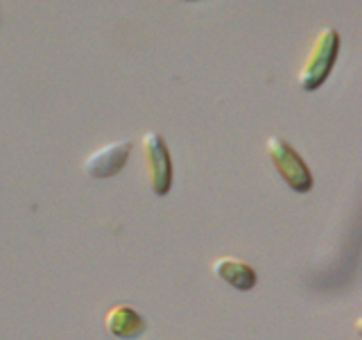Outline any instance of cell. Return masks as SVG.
<instances>
[{"label":"cell","mask_w":362,"mask_h":340,"mask_svg":"<svg viewBox=\"0 0 362 340\" xmlns=\"http://www.w3.org/2000/svg\"><path fill=\"white\" fill-rule=\"evenodd\" d=\"M337 52H339V32L335 28H322L299 71V84L303 91H317L326 82L335 66Z\"/></svg>","instance_id":"obj_1"},{"label":"cell","mask_w":362,"mask_h":340,"mask_svg":"<svg viewBox=\"0 0 362 340\" xmlns=\"http://www.w3.org/2000/svg\"><path fill=\"white\" fill-rule=\"evenodd\" d=\"M267 154L272 159V164L276 166L279 175L283 181L297 193H308L313 188V173L308 164L303 162L301 154L294 150V147L281 139V136H269L267 139Z\"/></svg>","instance_id":"obj_2"},{"label":"cell","mask_w":362,"mask_h":340,"mask_svg":"<svg viewBox=\"0 0 362 340\" xmlns=\"http://www.w3.org/2000/svg\"><path fill=\"white\" fill-rule=\"evenodd\" d=\"M143 152H145V168L150 177L152 191L156 196H165L173 186V159H170L165 139L158 132L143 134Z\"/></svg>","instance_id":"obj_3"},{"label":"cell","mask_w":362,"mask_h":340,"mask_svg":"<svg viewBox=\"0 0 362 340\" xmlns=\"http://www.w3.org/2000/svg\"><path fill=\"white\" fill-rule=\"evenodd\" d=\"M132 147V141H113L109 145H102L100 150L84 159V173L93 179H107L118 175L127 164Z\"/></svg>","instance_id":"obj_4"},{"label":"cell","mask_w":362,"mask_h":340,"mask_svg":"<svg viewBox=\"0 0 362 340\" xmlns=\"http://www.w3.org/2000/svg\"><path fill=\"white\" fill-rule=\"evenodd\" d=\"M213 272L229 283V286H233L235 290H252L258 281L256 270L249 264H245V261L233 259V256H222L215 261Z\"/></svg>","instance_id":"obj_5"},{"label":"cell","mask_w":362,"mask_h":340,"mask_svg":"<svg viewBox=\"0 0 362 340\" xmlns=\"http://www.w3.org/2000/svg\"><path fill=\"white\" fill-rule=\"evenodd\" d=\"M107 329L118 338H136L145 332V317L127 304H118L105 317Z\"/></svg>","instance_id":"obj_6"}]
</instances>
